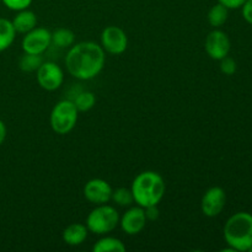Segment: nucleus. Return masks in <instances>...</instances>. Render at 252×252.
I'll use <instances>...</instances> for the list:
<instances>
[{
    "mask_svg": "<svg viewBox=\"0 0 252 252\" xmlns=\"http://www.w3.org/2000/svg\"><path fill=\"white\" fill-rule=\"evenodd\" d=\"M101 47L110 54H122L128 47V37L118 26H108L101 33Z\"/></svg>",
    "mask_w": 252,
    "mask_h": 252,
    "instance_id": "nucleus-7",
    "label": "nucleus"
},
{
    "mask_svg": "<svg viewBox=\"0 0 252 252\" xmlns=\"http://www.w3.org/2000/svg\"><path fill=\"white\" fill-rule=\"evenodd\" d=\"M78 113L75 105L70 100L59 101L53 107L49 117L51 127L53 132L57 134H68L69 132L74 129L78 121Z\"/></svg>",
    "mask_w": 252,
    "mask_h": 252,
    "instance_id": "nucleus-5",
    "label": "nucleus"
},
{
    "mask_svg": "<svg viewBox=\"0 0 252 252\" xmlns=\"http://www.w3.org/2000/svg\"><path fill=\"white\" fill-rule=\"evenodd\" d=\"M73 102L79 112H86V111H90L95 106L96 97L90 91H84V93H80L74 98Z\"/></svg>",
    "mask_w": 252,
    "mask_h": 252,
    "instance_id": "nucleus-20",
    "label": "nucleus"
},
{
    "mask_svg": "<svg viewBox=\"0 0 252 252\" xmlns=\"http://www.w3.org/2000/svg\"><path fill=\"white\" fill-rule=\"evenodd\" d=\"M112 187L107 181L102 179H93L86 182L84 186V196L90 203L105 204L111 201L112 197Z\"/></svg>",
    "mask_w": 252,
    "mask_h": 252,
    "instance_id": "nucleus-11",
    "label": "nucleus"
},
{
    "mask_svg": "<svg viewBox=\"0 0 252 252\" xmlns=\"http://www.w3.org/2000/svg\"><path fill=\"white\" fill-rule=\"evenodd\" d=\"M241 9H243V16L245 21L252 25V0H246Z\"/></svg>",
    "mask_w": 252,
    "mask_h": 252,
    "instance_id": "nucleus-25",
    "label": "nucleus"
},
{
    "mask_svg": "<svg viewBox=\"0 0 252 252\" xmlns=\"http://www.w3.org/2000/svg\"><path fill=\"white\" fill-rule=\"evenodd\" d=\"M42 63H43V61H42L41 54L25 53L20 58L19 65L22 71H25V73H31V71H37V69L41 66Z\"/></svg>",
    "mask_w": 252,
    "mask_h": 252,
    "instance_id": "nucleus-19",
    "label": "nucleus"
},
{
    "mask_svg": "<svg viewBox=\"0 0 252 252\" xmlns=\"http://www.w3.org/2000/svg\"><path fill=\"white\" fill-rule=\"evenodd\" d=\"M75 42V34L69 29H58L52 33V43L59 48H70Z\"/></svg>",
    "mask_w": 252,
    "mask_h": 252,
    "instance_id": "nucleus-18",
    "label": "nucleus"
},
{
    "mask_svg": "<svg viewBox=\"0 0 252 252\" xmlns=\"http://www.w3.org/2000/svg\"><path fill=\"white\" fill-rule=\"evenodd\" d=\"M145 217H147V220H157L159 218V209L158 206H149L144 208Z\"/></svg>",
    "mask_w": 252,
    "mask_h": 252,
    "instance_id": "nucleus-26",
    "label": "nucleus"
},
{
    "mask_svg": "<svg viewBox=\"0 0 252 252\" xmlns=\"http://www.w3.org/2000/svg\"><path fill=\"white\" fill-rule=\"evenodd\" d=\"M130 191L135 203L145 208L160 203L165 196L166 186L161 175L154 171H144L133 180Z\"/></svg>",
    "mask_w": 252,
    "mask_h": 252,
    "instance_id": "nucleus-2",
    "label": "nucleus"
},
{
    "mask_svg": "<svg viewBox=\"0 0 252 252\" xmlns=\"http://www.w3.org/2000/svg\"><path fill=\"white\" fill-rule=\"evenodd\" d=\"M89 234L88 226L80 223H74L66 226L63 231V241L69 246H79L86 240Z\"/></svg>",
    "mask_w": 252,
    "mask_h": 252,
    "instance_id": "nucleus-13",
    "label": "nucleus"
},
{
    "mask_svg": "<svg viewBox=\"0 0 252 252\" xmlns=\"http://www.w3.org/2000/svg\"><path fill=\"white\" fill-rule=\"evenodd\" d=\"M224 239L234 251L248 252L252 246V214L238 212L226 220Z\"/></svg>",
    "mask_w": 252,
    "mask_h": 252,
    "instance_id": "nucleus-3",
    "label": "nucleus"
},
{
    "mask_svg": "<svg viewBox=\"0 0 252 252\" xmlns=\"http://www.w3.org/2000/svg\"><path fill=\"white\" fill-rule=\"evenodd\" d=\"M16 31H15L12 22L7 19H0V52H4L9 48L15 41Z\"/></svg>",
    "mask_w": 252,
    "mask_h": 252,
    "instance_id": "nucleus-15",
    "label": "nucleus"
},
{
    "mask_svg": "<svg viewBox=\"0 0 252 252\" xmlns=\"http://www.w3.org/2000/svg\"><path fill=\"white\" fill-rule=\"evenodd\" d=\"M0 2H1V0H0Z\"/></svg>",
    "mask_w": 252,
    "mask_h": 252,
    "instance_id": "nucleus-28",
    "label": "nucleus"
},
{
    "mask_svg": "<svg viewBox=\"0 0 252 252\" xmlns=\"http://www.w3.org/2000/svg\"><path fill=\"white\" fill-rule=\"evenodd\" d=\"M236 69H238V65H236V62L233 58L226 56L225 58L220 59V70L223 74L233 75V74H235Z\"/></svg>",
    "mask_w": 252,
    "mask_h": 252,
    "instance_id": "nucleus-23",
    "label": "nucleus"
},
{
    "mask_svg": "<svg viewBox=\"0 0 252 252\" xmlns=\"http://www.w3.org/2000/svg\"><path fill=\"white\" fill-rule=\"evenodd\" d=\"M105 51L100 44L86 41L73 44L65 57L66 70L79 80H90L101 73L105 65Z\"/></svg>",
    "mask_w": 252,
    "mask_h": 252,
    "instance_id": "nucleus-1",
    "label": "nucleus"
},
{
    "mask_svg": "<svg viewBox=\"0 0 252 252\" xmlns=\"http://www.w3.org/2000/svg\"><path fill=\"white\" fill-rule=\"evenodd\" d=\"M145 224H147V217H145L144 208L140 206L129 208L120 219L121 228L127 235L139 234L145 228Z\"/></svg>",
    "mask_w": 252,
    "mask_h": 252,
    "instance_id": "nucleus-12",
    "label": "nucleus"
},
{
    "mask_svg": "<svg viewBox=\"0 0 252 252\" xmlns=\"http://www.w3.org/2000/svg\"><path fill=\"white\" fill-rule=\"evenodd\" d=\"M226 203V193L221 187H211L203 194L201 201L202 213L208 218L218 217Z\"/></svg>",
    "mask_w": 252,
    "mask_h": 252,
    "instance_id": "nucleus-10",
    "label": "nucleus"
},
{
    "mask_svg": "<svg viewBox=\"0 0 252 252\" xmlns=\"http://www.w3.org/2000/svg\"><path fill=\"white\" fill-rule=\"evenodd\" d=\"M218 2H220L221 5H224L226 9L233 10V9H240V7H243V5L245 4L246 0H218Z\"/></svg>",
    "mask_w": 252,
    "mask_h": 252,
    "instance_id": "nucleus-24",
    "label": "nucleus"
},
{
    "mask_svg": "<svg viewBox=\"0 0 252 252\" xmlns=\"http://www.w3.org/2000/svg\"><path fill=\"white\" fill-rule=\"evenodd\" d=\"M120 224V214L112 206L98 204L89 213L86 218V226L89 231L96 235H105L111 233Z\"/></svg>",
    "mask_w": 252,
    "mask_h": 252,
    "instance_id": "nucleus-4",
    "label": "nucleus"
},
{
    "mask_svg": "<svg viewBox=\"0 0 252 252\" xmlns=\"http://www.w3.org/2000/svg\"><path fill=\"white\" fill-rule=\"evenodd\" d=\"M204 48H206L207 54L212 59L220 61V59L229 56V52L231 48L230 39L225 32L220 31V30H213L206 37Z\"/></svg>",
    "mask_w": 252,
    "mask_h": 252,
    "instance_id": "nucleus-9",
    "label": "nucleus"
},
{
    "mask_svg": "<svg viewBox=\"0 0 252 252\" xmlns=\"http://www.w3.org/2000/svg\"><path fill=\"white\" fill-rule=\"evenodd\" d=\"M229 16V9H226L224 5H221L220 2L213 5V6L209 9L208 15H207V19H208L209 25L214 29H218V27L223 26L226 22Z\"/></svg>",
    "mask_w": 252,
    "mask_h": 252,
    "instance_id": "nucleus-17",
    "label": "nucleus"
},
{
    "mask_svg": "<svg viewBox=\"0 0 252 252\" xmlns=\"http://www.w3.org/2000/svg\"><path fill=\"white\" fill-rule=\"evenodd\" d=\"M64 73L59 65L53 62L42 63L37 69V83L47 91H54L63 84Z\"/></svg>",
    "mask_w": 252,
    "mask_h": 252,
    "instance_id": "nucleus-8",
    "label": "nucleus"
},
{
    "mask_svg": "<svg viewBox=\"0 0 252 252\" xmlns=\"http://www.w3.org/2000/svg\"><path fill=\"white\" fill-rule=\"evenodd\" d=\"M11 22L16 33H27L37 26V16L33 11L25 9L17 12Z\"/></svg>",
    "mask_w": 252,
    "mask_h": 252,
    "instance_id": "nucleus-14",
    "label": "nucleus"
},
{
    "mask_svg": "<svg viewBox=\"0 0 252 252\" xmlns=\"http://www.w3.org/2000/svg\"><path fill=\"white\" fill-rule=\"evenodd\" d=\"M1 2L12 11H21L29 9L30 5L32 4V0H1Z\"/></svg>",
    "mask_w": 252,
    "mask_h": 252,
    "instance_id": "nucleus-22",
    "label": "nucleus"
},
{
    "mask_svg": "<svg viewBox=\"0 0 252 252\" xmlns=\"http://www.w3.org/2000/svg\"><path fill=\"white\" fill-rule=\"evenodd\" d=\"M52 43V32L44 27H34L25 33L22 39V49L25 53L42 54Z\"/></svg>",
    "mask_w": 252,
    "mask_h": 252,
    "instance_id": "nucleus-6",
    "label": "nucleus"
},
{
    "mask_svg": "<svg viewBox=\"0 0 252 252\" xmlns=\"http://www.w3.org/2000/svg\"><path fill=\"white\" fill-rule=\"evenodd\" d=\"M111 199L121 207H129L134 202L132 191L130 189H126V187H120V189L112 191Z\"/></svg>",
    "mask_w": 252,
    "mask_h": 252,
    "instance_id": "nucleus-21",
    "label": "nucleus"
},
{
    "mask_svg": "<svg viewBox=\"0 0 252 252\" xmlns=\"http://www.w3.org/2000/svg\"><path fill=\"white\" fill-rule=\"evenodd\" d=\"M5 138H6V126H5V123L0 120V145L4 143Z\"/></svg>",
    "mask_w": 252,
    "mask_h": 252,
    "instance_id": "nucleus-27",
    "label": "nucleus"
},
{
    "mask_svg": "<svg viewBox=\"0 0 252 252\" xmlns=\"http://www.w3.org/2000/svg\"><path fill=\"white\" fill-rule=\"evenodd\" d=\"M94 252H125L126 245L117 238L105 236L94 245Z\"/></svg>",
    "mask_w": 252,
    "mask_h": 252,
    "instance_id": "nucleus-16",
    "label": "nucleus"
}]
</instances>
